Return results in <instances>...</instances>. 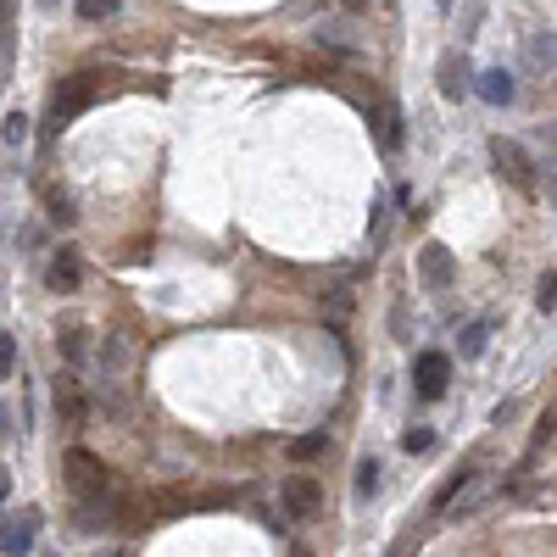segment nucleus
I'll return each mask as SVG.
<instances>
[{"mask_svg": "<svg viewBox=\"0 0 557 557\" xmlns=\"http://www.w3.org/2000/svg\"><path fill=\"white\" fill-rule=\"evenodd\" d=\"M446 385H452V357H446V351H418V363H413V390L424 396V402H441Z\"/></svg>", "mask_w": 557, "mask_h": 557, "instance_id": "4", "label": "nucleus"}, {"mask_svg": "<svg viewBox=\"0 0 557 557\" xmlns=\"http://www.w3.org/2000/svg\"><path fill=\"white\" fill-rule=\"evenodd\" d=\"M441 95H446V101H463V95H468V67H463V56H446V62H441Z\"/></svg>", "mask_w": 557, "mask_h": 557, "instance_id": "12", "label": "nucleus"}, {"mask_svg": "<svg viewBox=\"0 0 557 557\" xmlns=\"http://www.w3.org/2000/svg\"><path fill=\"white\" fill-rule=\"evenodd\" d=\"M62 357H67V363H78V357H84V335H78V329H67V340H62Z\"/></svg>", "mask_w": 557, "mask_h": 557, "instance_id": "23", "label": "nucleus"}, {"mask_svg": "<svg viewBox=\"0 0 557 557\" xmlns=\"http://www.w3.org/2000/svg\"><path fill=\"white\" fill-rule=\"evenodd\" d=\"M34 535H39L34 513H23V519H0V552H6V557H28Z\"/></svg>", "mask_w": 557, "mask_h": 557, "instance_id": "9", "label": "nucleus"}, {"mask_svg": "<svg viewBox=\"0 0 557 557\" xmlns=\"http://www.w3.org/2000/svg\"><path fill=\"white\" fill-rule=\"evenodd\" d=\"M485 346H491V324H485V318H474V324L457 335V351H463L468 363H474V357H485Z\"/></svg>", "mask_w": 557, "mask_h": 557, "instance_id": "13", "label": "nucleus"}, {"mask_svg": "<svg viewBox=\"0 0 557 557\" xmlns=\"http://www.w3.org/2000/svg\"><path fill=\"white\" fill-rule=\"evenodd\" d=\"M12 368H17V340L0 335V379H12Z\"/></svg>", "mask_w": 557, "mask_h": 557, "instance_id": "22", "label": "nucleus"}, {"mask_svg": "<svg viewBox=\"0 0 557 557\" xmlns=\"http://www.w3.org/2000/svg\"><path fill=\"white\" fill-rule=\"evenodd\" d=\"M0 140H6V145H23V140H28V117L12 112L6 123H0Z\"/></svg>", "mask_w": 557, "mask_h": 557, "instance_id": "18", "label": "nucleus"}, {"mask_svg": "<svg viewBox=\"0 0 557 557\" xmlns=\"http://www.w3.org/2000/svg\"><path fill=\"white\" fill-rule=\"evenodd\" d=\"M62 474H67V485H73V496L78 502H90V507H101V513H112V474H106V463L95 452H84V446H73V452L62 457Z\"/></svg>", "mask_w": 557, "mask_h": 557, "instance_id": "1", "label": "nucleus"}, {"mask_svg": "<svg viewBox=\"0 0 557 557\" xmlns=\"http://www.w3.org/2000/svg\"><path fill=\"white\" fill-rule=\"evenodd\" d=\"M535 446H552V407H546L541 424H535Z\"/></svg>", "mask_w": 557, "mask_h": 557, "instance_id": "24", "label": "nucleus"}, {"mask_svg": "<svg viewBox=\"0 0 557 557\" xmlns=\"http://www.w3.org/2000/svg\"><path fill=\"white\" fill-rule=\"evenodd\" d=\"M340 6H346V12H368V0H340Z\"/></svg>", "mask_w": 557, "mask_h": 557, "instance_id": "26", "label": "nucleus"}, {"mask_svg": "<svg viewBox=\"0 0 557 557\" xmlns=\"http://www.w3.org/2000/svg\"><path fill=\"white\" fill-rule=\"evenodd\" d=\"M374 134H379V145H385V151H402L407 129H402V106H396V101H379V123H374Z\"/></svg>", "mask_w": 557, "mask_h": 557, "instance_id": "10", "label": "nucleus"}, {"mask_svg": "<svg viewBox=\"0 0 557 557\" xmlns=\"http://www.w3.org/2000/svg\"><path fill=\"white\" fill-rule=\"evenodd\" d=\"M56 418H62L67 435H78V429H84V418H90V402H84L78 379H56Z\"/></svg>", "mask_w": 557, "mask_h": 557, "instance_id": "6", "label": "nucleus"}, {"mask_svg": "<svg viewBox=\"0 0 557 557\" xmlns=\"http://www.w3.org/2000/svg\"><path fill=\"white\" fill-rule=\"evenodd\" d=\"M491 162H496V173H502L513 190L535 195V162H530V151H524L519 140H502V134H496V140H491Z\"/></svg>", "mask_w": 557, "mask_h": 557, "instance_id": "2", "label": "nucleus"}, {"mask_svg": "<svg viewBox=\"0 0 557 557\" xmlns=\"http://www.w3.org/2000/svg\"><path fill=\"white\" fill-rule=\"evenodd\" d=\"M318 496H324V491H318V480H307V474H296V480H285V513H290V519H312V513H318Z\"/></svg>", "mask_w": 557, "mask_h": 557, "instance_id": "8", "label": "nucleus"}, {"mask_svg": "<svg viewBox=\"0 0 557 557\" xmlns=\"http://www.w3.org/2000/svg\"><path fill=\"white\" fill-rule=\"evenodd\" d=\"M474 90H480L491 106H507V101H513V95H519V84H513V73H502V67H491V73H480V84H474Z\"/></svg>", "mask_w": 557, "mask_h": 557, "instance_id": "11", "label": "nucleus"}, {"mask_svg": "<svg viewBox=\"0 0 557 557\" xmlns=\"http://www.w3.org/2000/svg\"><path fill=\"white\" fill-rule=\"evenodd\" d=\"M418 273H424V285H429V290H452L457 262H452V251H446L441 240H429V246L418 251Z\"/></svg>", "mask_w": 557, "mask_h": 557, "instance_id": "5", "label": "nucleus"}, {"mask_svg": "<svg viewBox=\"0 0 557 557\" xmlns=\"http://www.w3.org/2000/svg\"><path fill=\"white\" fill-rule=\"evenodd\" d=\"M535 307L552 318V307H557V273H552V268H546V273H541V285H535Z\"/></svg>", "mask_w": 557, "mask_h": 557, "instance_id": "17", "label": "nucleus"}, {"mask_svg": "<svg viewBox=\"0 0 557 557\" xmlns=\"http://www.w3.org/2000/svg\"><path fill=\"white\" fill-rule=\"evenodd\" d=\"M45 207H51V223H62V229H67V223L78 218V212H73V201H67V195H51Z\"/></svg>", "mask_w": 557, "mask_h": 557, "instance_id": "21", "label": "nucleus"}, {"mask_svg": "<svg viewBox=\"0 0 557 557\" xmlns=\"http://www.w3.org/2000/svg\"><path fill=\"white\" fill-rule=\"evenodd\" d=\"M117 12V0H78V17L84 23H101V17H112Z\"/></svg>", "mask_w": 557, "mask_h": 557, "instance_id": "19", "label": "nucleus"}, {"mask_svg": "<svg viewBox=\"0 0 557 557\" xmlns=\"http://www.w3.org/2000/svg\"><path fill=\"white\" fill-rule=\"evenodd\" d=\"M45 285H51L56 296H73V290L84 285V257H78L73 246H62V251H56V262L45 268Z\"/></svg>", "mask_w": 557, "mask_h": 557, "instance_id": "7", "label": "nucleus"}, {"mask_svg": "<svg viewBox=\"0 0 557 557\" xmlns=\"http://www.w3.org/2000/svg\"><path fill=\"white\" fill-rule=\"evenodd\" d=\"M324 446H329V435H324V429H307V435H301V441L290 446V457H296V463H312V457L324 452Z\"/></svg>", "mask_w": 557, "mask_h": 557, "instance_id": "15", "label": "nucleus"}, {"mask_svg": "<svg viewBox=\"0 0 557 557\" xmlns=\"http://www.w3.org/2000/svg\"><path fill=\"white\" fill-rule=\"evenodd\" d=\"M530 56H535V67H546V73H552V34H535L530 39Z\"/></svg>", "mask_w": 557, "mask_h": 557, "instance_id": "20", "label": "nucleus"}, {"mask_svg": "<svg viewBox=\"0 0 557 557\" xmlns=\"http://www.w3.org/2000/svg\"><path fill=\"white\" fill-rule=\"evenodd\" d=\"M95 101V78L90 73H73V78H62L51 90V129H62V123H73L84 106Z\"/></svg>", "mask_w": 557, "mask_h": 557, "instance_id": "3", "label": "nucleus"}, {"mask_svg": "<svg viewBox=\"0 0 557 557\" xmlns=\"http://www.w3.org/2000/svg\"><path fill=\"white\" fill-rule=\"evenodd\" d=\"M374 496H379V463L363 457V463H357V502H374Z\"/></svg>", "mask_w": 557, "mask_h": 557, "instance_id": "14", "label": "nucleus"}, {"mask_svg": "<svg viewBox=\"0 0 557 557\" xmlns=\"http://www.w3.org/2000/svg\"><path fill=\"white\" fill-rule=\"evenodd\" d=\"M6 491H12V474H6V468H0V502H6Z\"/></svg>", "mask_w": 557, "mask_h": 557, "instance_id": "25", "label": "nucleus"}, {"mask_svg": "<svg viewBox=\"0 0 557 557\" xmlns=\"http://www.w3.org/2000/svg\"><path fill=\"white\" fill-rule=\"evenodd\" d=\"M429 446H435V429H429V424H413V429L402 435V452H407V457L429 452Z\"/></svg>", "mask_w": 557, "mask_h": 557, "instance_id": "16", "label": "nucleus"}]
</instances>
